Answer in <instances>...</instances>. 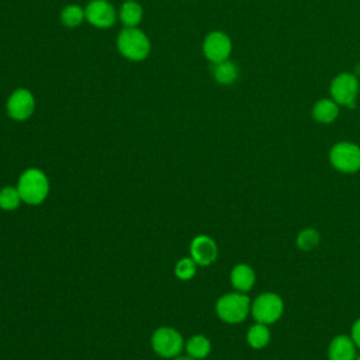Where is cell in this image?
Instances as JSON below:
<instances>
[{
    "instance_id": "14",
    "label": "cell",
    "mask_w": 360,
    "mask_h": 360,
    "mask_svg": "<svg viewBox=\"0 0 360 360\" xmlns=\"http://www.w3.org/2000/svg\"><path fill=\"white\" fill-rule=\"evenodd\" d=\"M339 115V104L330 98H321L312 108V117L322 124H329Z\"/></svg>"
},
{
    "instance_id": "21",
    "label": "cell",
    "mask_w": 360,
    "mask_h": 360,
    "mask_svg": "<svg viewBox=\"0 0 360 360\" xmlns=\"http://www.w3.org/2000/svg\"><path fill=\"white\" fill-rule=\"evenodd\" d=\"M197 263L191 257H183L180 259L174 266V274L179 280L187 281L191 280L197 271Z\"/></svg>"
},
{
    "instance_id": "17",
    "label": "cell",
    "mask_w": 360,
    "mask_h": 360,
    "mask_svg": "<svg viewBox=\"0 0 360 360\" xmlns=\"http://www.w3.org/2000/svg\"><path fill=\"white\" fill-rule=\"evenodd\" d=\"M120 20L125 27H136L142 20V7L136 1L128 0L120 7Z\"/></svg>"
},
{
    "instance_id": "23",
    "label": "cell",
    "mask_w": 360,
    "mask_h": 360,
    "mask_svg": "<svg viewBox=\"0 0 360 360\" xmlns=\"http://www.w3.org/2000/svg\"><path fill=\"white\" fill-rule=\"evenodd\" d=\"M350 338L353 339L356 347L360 349V318L354 321V323H353V326H352V335H350Z\"/></svg>"
},
{
    "instance_id": "15",
    "label": "cell",
    "mask_w": 360,
    "mask_h": 360,
    "mask_svg": "<svg viewBox=\"0 0 360 360\" xmlns=\"http://www.w3.org/2000/svg\"><path fill=\"white\" fill-rule=\"evenodd\" d=\"M212 76L221 84H232L239 76V69L233 62L226 59L219 63H214Z\"/></svg>"
},
{
    "instance_id": "24",
    "label": "cell",
    "mask_w": 360,
    "mask_h": 360,
    "mask_svg": "<svg viewBox=\"0 0 360 360\" xmlns=\"http://www.w3.org/2000/svg\"><path fill=\"white\" fill-rule=\"evenodd\" d=\"M173 360H195V359H193V357H190V356L187 354V356H177V357H174Z\"/></svg>"
},
{
    "instance_id": "1",
    "label": "cell",
    "mask_w": 360,
    "mask_h": 360,
    "mask_svg": "<svg viewBox=\"0 0 360 360\" xmlns=\"http://www.w3.org/2000/svg\"><path fill=\"white\" fill-rule=\"evenodd\" d=\"M17 190L22 202L28 205L42 204L49 194V180L46 174L37 167L24 170L17 181Z\"/></svg>"
},
{
    "instance_id": "3",
    "label": "cell",
    "mask_w": 360,
    "mask_h": 360,
    "mask_svg": "<svg viewBox=\"0 0 360 360\" xmlns=\"http://www.w3.org/2000/svg\"><path fill=\"white\" fill-rule=\"evenodd\" d=\"M117 48L127 59L142 60L150 52V42L136 27H125L117 38Z\"/></svg>"
},
{
    "instance_id": "18",
    "label": "cell",
    "mask_w": 360,
    "mask_h": 360,
    "mask_svg": "<svg viewBox=\"0 0 360 360\" xmlns=\"http://www.w3.org/2000/svg\"><path fill=\"white\" fill-rule=\"evenodd\" d=\"M246 340L253 349H263L264 346H267V343L270 342V330L267 325L259 322L252 325L248 330Z\"/></svg>"
},
{
    "instance_id": "12",
    "label": "cell",
    "mask_w": 360,
    "mask_h": 360,
    "mask_svg": "<svg viewBox=\"0 0 360 360\" xmlns=\"http://www.w3.org/2000/svg\"><path fill=\"white\" fill-rule=\"evenodd\" d=\"M329 360H356V345L350 336L339 335L332 339L328 347Z\"/></svg>"
},
{
    "instance_id": "8",
    "label": "cell",
    "mask_w": 360,
    "mask_h": 360,
    "mask_svg": "<svg viewBox=\"0 0 360 360\" xmlns=\"http://www.w3.org/2000/svg\"><path fill=\"white\" fill-rule=\"evenodd\" d=\"M232 51L231 38L222 31L210 32L202 42V52L208 60L212 63H219L226 60Z\"/></svg>"
},
{
    "instance_id": "7",
    "label": "cell",
    "mask_w": 360,
    "mask_h": 360,
    "mask_svg": "<svg viewBox=\"0 0 360 360\" xmlns=\"http://www.w3.org/2000/svg\"><path fill=\"white\" fill-rule=\"evenodd\" d=\"M357 93L359 80L352 73H340L330 83L332 100L339 105H347L353 108Z\"/></svg>"
},
{
    "instance_id": "25",
    "label": "cell",
    "mask_w": 360,
    "mask_h": 360,
    "mask_svg": "<svg viewBox=\"0 0 360 360\" xmlns=\"http://www.w3.org/2000/svg\"><path fill=\"white\" fill-rule=\"evenodd\" d=\"M356 360H360V357H357V359H356Z\"/></svg>"
},
{
    "instance_id": "13",
    "label": "cell",
    "mask_w": 360,
    "mask_h": 360,
    "mask_svg": "<svg viewBox=\"0 0 360 360\" xmlns=\"http://www.w3.org/2000/svg\"><path fill=\"white\" fill-rule=\"evenodd\" d=\"M255 280L256 276L253 269L245 263H239L231 270V283L239 292H248L252 290Z\"/></svg>"
},
{
    "instance_id": "9",
    "label": "cell",
    "mask_w": 360,
    "mask_h": 360,
    "mask_svg": "<svg viewBox=\"0 0 360 360\" xmlns=\"http://www.w3.org/2000/svg\"><path fill=\"white\" fill-rule=\"evenodd\" d=\"M35 108V100L30 90L17 89L14 90L6 104V110L10 118L14 121H24L30 118Z\"/></svg>"
},
{
    "instance_id": "2",
    "label": "cell",
    "mask_w": 360,
    "mask_h": 360,
    "mask_svg": "<svg viewBox=\"0 0 360 360\" xmlns=\"http://www.w3.org/2000/svg\"><path fill=\"white\" fill-rule=\"evenodd\" d=\"M215 312L226 323H240L250 312V300L245 292H228L218 298Z\"/></svg>"
},
{
    "instance_id": "6",
    "label": "cell",
    "mask_w": 360,
    "mask_h": 360,
    "mask_svg": "<svg viewBox=\"0 0 360 360\" xmlns=\"http://www.w3.org/2000/svg\"><path fill=\"white\" fill-rule=\"evenodd\" d=\"M332 166L343 173H354L360 169V146L353 142H338L329 152Z\"/></svg>"
},
{
    "instance_id": "4",
    "label": "cell",
    "mask_w": 360,
    "mask_h": 360,
    "mask_svg": "<svg viewBox=\"0 0 360 360\" xmlns=\"http://www.w3.org/2000/svg\"><path fill=\"white\" fill-rule=\"evenodd\" d=\"M150 345L158 356L163 359H174L181 353L184 347V340L180 332L174 328L160 326L153 332Z\"/></svg>"
},
{
    "instance_id": "10",
    "label": "cell",
    "mask_w": 360,
    "mask_h": 360,
    "mask_svg": "<svg viewBox=\"0 0 360 360\" xmlns=\"http://www.w3.org/2000/svg\"><path fill=\"white\" fill-rule=\"evenodd\" d=\"M86 20L97 28H108L117 20L115 8L107 0H91L84 8Z\"/></svg>"
},
{
    "instance_id": "19",
    "label": "cell",
    "mask_w": 360,
    "mask_h": 360,
    "mask_svg": "<svg viewBox=\"0 0 360 360\" xmlns=\"http://www.w3.org/2000/svg\"><path fill=\"white\" fill-rule=\"evenodd\" d=\"M22 202L17 187L6 186L0 190V208L3 211H14Z\"/></svg>"
},
{
    "instance_id": "20",
    "label": "cell",
    "mask_w": 360,
    "mask_h": 360,
    "mask_svg": "<svg viewBox=\"0 0 360 360\" xmlns=\"http://www.w3.org/2000/svg\"><path fill=\"white\" fill-rule=\"evenodd\" d=\"M84 18H86L84 10L77 4H69L60 13L62 24L66 27H70V28L80 25Z\"/></svg>"
},
{
    "instance_id": "16",
    "label": "cell",
    "mask_w": 360,
    "mask_h": 360,
    "mask_svg": "<svg viewBox=\"0 0 360 360\" xmlns=\"http://www.w3.org/2000/svg\"><path fill=\"white\" fill-rule=\"evenodd\" d=\"M186 352L195 360L205 359L211 352V342L204 335H194L186 342Z\"/></svg>"
},
{
    "instance_id": "11",
    "label": "cell",
    "mask_w": 360,
    "mask_h": 360,
    "mask_svg": "<svg viewBox=\"0 0 360 360\" xmlns=\"http://www.w3.org/2000/svg\"><path fill=\"white\" fill-rule=\"evenodd\" d=\"M190 255L198 266H210L217 260L218 248L215 240L208 235H198L190 243Z\"/></svg>"
},
{
    "instance_id": "22",
    "label": "cell",
    "mask_w": 360,
    "mask_h": 360,
    "mask_svg": "<svg viewBox=\"0 0 360 360\" xmlns=\"http://www.w3.org/2000/svg\"><path fill=\"white\" fill-rule=\"evenodd\" d=\"M318 243H319V233L312 228L302 229L297 236V246L301 250H311Z\"/></svg>"
},
{
    "instance_id": "5",
    "label": "cell",
    "mask_w": 360,
    "mask_h": 360,
    "mask_svg": "<svg viewBox=\"0 0 360 360\" xmlns=\"http://www.w3.org/2000/svg\"><path fill=\"white\" fill-rule=\"evenodd\" d=\"M284 304L280 295L274 292H263L257 295L250 304V312L256 322L270 325L280 319L283 315Z\"/></svg>"
}]
</instances>
